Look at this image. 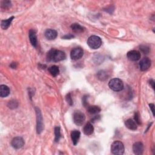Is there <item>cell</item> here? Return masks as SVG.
<instances>
[{"instance_id":"44dd1931","label":"cell","mask_w":155,"mask_h":155,"mask_svg":"<svg viewBox=\"0 0 155 155\" xmlns=\"http://www.w3.org/2000/svg\"><path fill=\"white\" fill-rule=\"evenodd\" d=\"M49 71L50 74L54 77H56L58 76L59 72V70L58 66H52L49 68Z\"/></svg>"},{"instance_id":"2e32d148","label":"cell","mask_w":155,"mask_h":155,"mask_svg":"<svg viewBox=\"0 0 155 155\" xmlns=\"http://www.w3.org/2000/svg\"><path fill=\"white\" fill-rule=\"evenodd\" d=\"M93 132H94V127L91 123L88 122L84 127L83 132L87 136L91 135L93 133Z\"/></svg>"},{"instance_id":"e0dca14e","label":"cell","mask_w":155,"mask_h":155,"mask_svg":"<svg viewBox=\"0 0 155 155\" xmlns=\"http://www.w3.org/2000/svg\"><path fill=\"white\" fill-rule=\"evenodd\" d=\"M9 94H10V89L7 86L1 85L0 86V96L5 98L8 96Z\"/></svg>"},{"instance_id":"7a4b0ae2","label":"cell","mask_w":155,"mask_h":155,"mask_svg":"<svg viewBox=\"0 0 155 155\" xmlns=\"http://www.w3.org/2000/svg\"><path fill=\"white\" fill-rule=\"evenodd\" d=\"M108 86L110 89L115 92H120L124 88L123 82L119 78H113L108 83Z\"/></svg>"},{"instance_id":"52a82bcc","label":"cell","mask_w":155,"mask_h":155,"mask_svg":"<svg viewBox=\"0 0 155 155\" xmlns=\"http://www.w3.org/2000/svg\"><path fill=\"white\" fill-rule=\"evenodd\" d=\"M84 51L81 47H76L73 49L70 53V57L73 60H78L83 57Z\"/></svg>"},{"instance_id":"5b68a950","label":"cell","mask_w":155,"mask_h":155,"mask_svg":"<svg viewBox=\"0 0 155 155\" xmlns=\"http://www.w3.org/2000/svg\"><path fill=\"white\" fill-rule=\"evenodd\" d=\"M36 131L38 134H40L44 128L43 126V120L41 113L40 110V109L38 108H36Z\"/></svg>"},{"instance_id":"ac0fdd59","label":"cell","mask_w":155,"mask_h":155,"mask_svg":"<svg viewBox=\"0 0 155 155\" xmlns=\"http://www.w3.org/2000/svg\"><path fill=\"white\" fill-rule=\"evenodd\" d=\"M71 29L76 33H83L84 30V27L77 23H74V24H71Z\"/></svg>"},{"instance_id":"4dcf8cb0","label":"cell","mask_w":155,"mask_h":155,"mask_svg":"<svg viewBox=\"0 0 155 155\" xmlns=\"http://www.w3.org/2000/svg\"><path fill=\"white\" fill-rule=\"evenodd\" d=\"M150 84H151V86H152V87L154 89V81L153 79H151L150 81Z\"/></svg>"},{"instance_id":"6da1fadb","label":"cell","mask_w":155,"mask_h":155,"mask_svg":"<svg viewBox=\"0 0 155 155\" xmlns=\"http://www.w3.org/2000/svg\"><path fill=\"white\" fill-rule=\"evenodd\" d=\"M66 57L64 52L54 49H51L47 54V59L49 61L59 62L65 59Z\"/></svg>"},{"instance_id":"f546056e","label":"cell","mask_w":155,"mask_h":155,"mask_svg":"<svg viewBox=\"0 0 155 155\" xmlns=\"http://www.w3.org/2000/svg\"><path fill=\"white\" fill-rule=\"evenodd\" d=\"M149 106H150V109H151V112H152V113H153V115L154 116V104H150V105H149Z\"/></svg>"},{"instance_id":"ba28073f","label":"cell","mask_w":155,"mask_h":155,"mask_svg":"<svg viewBox=\"0 0 155 155\" xmlns=\"http://www.w3.org/2000/svg\"><path fill=\"white\" fill-rule=\"evenodd\" d=\"M12 146L15 149H20L24 145V141L21 137H15L11 142Z\"/></svg>"},{"instance_id":"7c38bea8","label":"cell","mask_w":155,"mask_h":155,"mask_svg":"<svg viewBox=\"0 0 155 155\" xmlns=\"http://www.w3.org/2000/svg\"><path fill=\"white\" fill-rule=\"evenodd\" d=\"M45 37L49 40H53L57 37V32L53 29H47L44 33Z\"/></svg>"},{"instance_id":"d4e9b609","label":"cell","mask_w":155,"mask_h":155,"mask_svg":"<svg viewBox=\"0 0 155 155\" xmlns=\"http://www.w3.org/2000/svg\"><path fill=\"white\" fill-rule=\"evenodd\" d=\"M134 121L136 122V124H138V125H141V124L139 114L138 113H137V112L134 113Z\"/></svg>"},{"instance_id":"30bf717a","label":"cell","mask_w":155,"mask_h":155,"mask_svg":"<svg viewBox=\"0 0 155 155\" xmlns=\"http://www.w3.org/2000/svg\"><path fill=\"white\" fill-rule=\"evenodd\" d=\"M128 59L132 61H137L141 58V53L137 50L129 51L127 54Z\"/></svg>"},{"instance_id":"8992f818","label":"cell","mask_w":155,"mask_h":155,"mask_svg":"<svg viewBox=\"0 0 155 155\" xmlns=\"http://www.w3.org/2000/svg\"><path fill=\"white\" fill-rule=\"evenodd\" d=\"M73 117H74V121L75 124L78 126H81L83 125L86 119L84 114L79 111L75 112Z\"/></svg>"},{"instance_id":"4316f807","label":"cell","mask_w":155,"mask_h":155,"mask_svg":"<svg viewBox=\"0 0 155 155\" xmlns=\"http://www.w3.org/2000/svg\"><path fill=\"white\" fill-rule=\"evenodd\" d=\"M66 101L68 103V104L70 105H71L73 104V100L71 99V95L70 93H69L67 94V95L66 96Z\"/></svg>"},{"instance_id":"484cf974","label":"cell","mask_w":155,"mask_h":155,"mask_svg":"<svg viewBox=\"0 0 155 155\" xmlns=\"http://www.w3.org/2000/svg\"><path fill=\"white\" fill-rule=\"evenodd\" d=\"M140 49L145 54H147L149 52V47L146 46V45H141Z\"/></svg>"},{"instance_id":"ffe728a7","label":"cell","mask_w":155,"mask_h":155,"mask_svg":"<svg viewBox=\"0 0 155 155\" xmlns=\"http://www.w3.org/2000/svg\"><path fill=\"white\" fill-rule=\"evenodd\" d=\"M88 112L89 113L92 115L97 114L101 112V108L97 105H92V106H88Z\"/></svg>"},{"instance_id":"277c9868","label":"cell","mask_w":155,"mask_h":155,"mask_svg":"<svg viewBox=\"0 0 155 155\" xmlns=\"http://www.w3.org/2000/svg\"><path fill=\"white\" fill-rule=\"evenodd\" d=\"M124 145L121 141H115L111 145V151L113 154L121 155L124 153Z\"/></svg>"},{"instance_id":"3957f363","label":"cell","mask_w":155,"mask_h":155,"mask_svg":"<svg viewBox=\"0 0 155 155\" xmlns=\"http://www.w3.org/2000/svg\"><path fill=\"white\" fill-rule=\"evenodd\" d=\"M87 44L92 49H97L101 47L102 45V40L99 36L93 35L88 38L87 40Z\"/></svg>"},{"instance_id":"cb8c5ba5","label":"cell","mask_w":155,"mask_h":155,"mask_svg":"<svg viewBox=\"0 0 155 155\" xmlns=\"http://www.w3.org/2000/svg\"><path fill=\"white\" fill-rule=\"evenodd\" d=\"M11 6V2L9 1H3L1 2V7L4 8H8Z\"/></svg>"},{"instance_id":"5bb4252c","label":"cell","mask_w":155,"mask_h":155,"mask_svg":"<svg viewBox=\"0 0 155 155\" xmlns=\"http://www.w3.org/2000/svg\"><path fill=\"white\" fill-rule=\"evenodd\" d=\"M29 40H30L31 44L34 47H36V45H37V43H38L36 32L33 30H30L29 32Z\"/></svg>"},{"instance_id":"f1b7e54d","label":"cell","mask_w":155,"mask_h":155,"mask_svg":"<svg viewBox=\"0 0 155 155\" xmlns=\"http://www.w3.org/2000/svg\"><path fill=\"white\" fill-rule=\"evenodd\" d=\"M8 104H9V107L10 108H15V107H17L18 104L16 103V102L15 101H9L8 103Z\"/></svg>"},{"instance_id":"9c48e42d","label":"cell","mask_w":155,"mask_h":155,"mask_svg":"<svg viewBox=\"0 0 155 155\" xmlns=\"http://www.w3.org/2000/svg\"><path fill=\"white\" fill-rule=\"evenodd\" d=\"M151 66V60L145 57L142 58L139 62V68L142 71L147 70Z\"/></svg>"},{"instance_id":"8fae6325","label":"cell","mask_w":155,"mask_h":155,"mask_svg":"<svg viewBox=\"0 0 155 155\" xmlns=\"http://www.w3.org/2000/svg\"><path fill=\"white\" fill-rule=\"evenodd\" d=\"M133 151L135 154L141 155L144 151V145L141 142H137L133 145Z\"/></svg>"},{"instance_id":"d6986e66","label":"cell","mask_w":155,"mask_h":155,"mask_svg":"<svg viewBox=\"0 0 155 155\" xmlns=\"http://www.w3.org/2000/svg\"><path fill=\"white\" fill-rule=\"evenodd\" d=\"M14 19V16H12L11 18H9L8 19L6 20H2L1 23V28L4 30H6L7 29L9 26L11 25V23L12 22L13 20Z\"/></svg>"},{"instance_id":"7402d4cb","label":"cell","mask_w":155,"mask_h":155,"mask_svg":"<svg viewBox=\"0 0 155 155\" xmlns=\"http://www.w3.org/2000/svg\"><path fill=\"white\" fill-rule=\"evenodd\" d=\"M97 76H98V79L101 81H105V80L107 79V78H108L107 74L105 71H104L103 70H101V71H98Z\"/></svg>"},{"instance_id":"83f0119b","label":"cell","mask_w":155,"mask_h":155,"mask_svg":"<svg viewBox=\"0 0 155 155\" xmlns=\"http://www.w3.org/2000/svg\"><path fill=\"white\" fill-rule=\"evenodd\" d=\"M75 38V36L71 34H68V35H66L65 36H62V38L63 39H65V40H70Z\"/></svg>"},{"instance_id":"603a6c76","label":"cell","mask_w":155,"mask_h":155,"mask_svg":"<svg viewBox=\"0 0 155 155\" xmlns=\"http://www.w3.org/2000/svg\"><path fill=\"white\" fill-rule=\"evenodd\" d=\"M54 135H55V138H54V141L58 142L60 138H61V130L59 127H56L54 128Z\"/></svg>"},{"instance_id":"9a60e30c","label":"cell","mask_w":155,"mask_h":155,"mask_svg":"<svg viewBox=\"0 0 155 155\" xmlns=\"http://www.w3.org/2000/svg\"><path fill=\"white\" fill-rule=\"evenodd\" d=\"M80 136H81V133L78 130H74L71 132V139L73 142V144H74L75 145H76L80 138Z\"/></svg>"},{"instance_id":"4fadbf2b","label":"cell","mask_w":155,"mask_h":155,"mask_svg":"<svg viewBox=\"0 0 155 155\" xmlns=\"http://www.w3.org/2000/svg\"><path fill=\"white\" fill-rule=\"evenodd\" d=\"M125 125L127 129H129L131 130H136L138 128L137 124L134 121L131 119H129L125 121Z\"/></svg>"}]
</instances>
